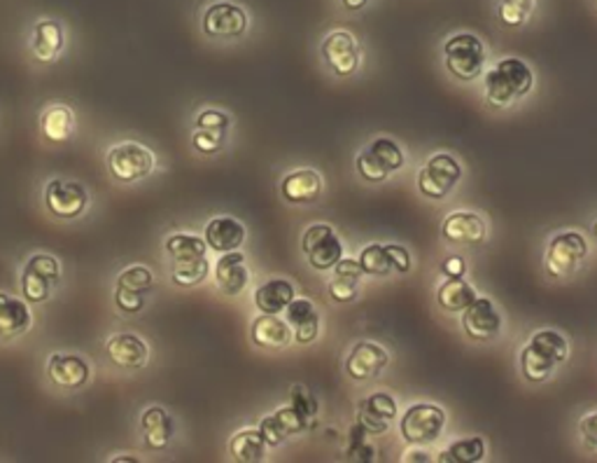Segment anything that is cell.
Returning <instances> with one entry per match:
<instances>
[{"mask_svg": "<svg viewBox=\"0 0 597 463\" xmlns=\"http://www.w3.org/2000/svg\"><path fill=\"white\" fill-rule=\"evenodd\" d=\"M534 85L532 69L516 56H507L486 73V98L490 106L509 108L527 96Z\"/></svg>", "mask_w": 597, "mask_h": 463, "instance_id": "cell-1", "label": "cell"}, {"mask_svg": "<svg viewBox=\"0 0 597 463\" xmlns=\"http://www.w3.org/2000/svg\"><path fill=\"white\" fill-rule=\"evenodd\" d=\"M569 356L567 339L555 330H540L534 333L527 341V347L521 351V370L527 381H546L555 368L565 364Z\"/></svg>", "mask_w": 597, "mask_h": 463, "instance_id": "cell-2", "label": "cell"}, {"mask_svg": "<svg viewBox=\"0 0 597 463\" xmlns=\"http://www.w3.org/2000/svg\"><path fill=\"white\" fill-rule=\"evenodd\" d=\"M444 62L452 77L471 83L483 73L486 45L477 33H456L444 43Z\"/></svg>", "mask_w": 597, "mask_h": 463, "instance_id": "cell-3", "label": "cell"}, {"mask_svg": "<svg viewBox=\"0 0 597 463\" xmlns=\"http://www.w3.org/2000/svg\"><path fill=\"white\" fill-rule=\"evenodd\" d=\"M106 165L110 176L119 183H136V180L154 171L157 157L148 146L138 144V140H127V144H117L108 150Z\"/></svg>", "mask_w": 597, "mask_h": 463, "instance_id": "cell-4", "label": "cell"}, {"mask_svg": "<svg viewBox=\"0 0 597 463\" xmlns=\"http://www.w3.org/2000/svg\"><path fill=\"white\" fill-rule=\"evenodd\" d=\"M61 284V265L50 253H35L22 270V295L31 305H43Z\"/></svg>", "mask_w": 597, "mask_h": 463, "instance_id": "cell-5", "label": "cell"}, {"mask_svg": "<svg viewBox=\"0 0 597 463\" xmlns=\"http://www.w3.org/2000/svg\"><path fill=\"white\" fill-rule=\"evenodd\" d=\"M355 165L369 183H383L404 167V152L393 138H376L358 155Z\"/></svg>", "mask_w": 597, "mask_h": 463, "instance_id": "cell-6", "label": "cell"}, {"mask_svg": "<svg viewBox=\"0 0 597 463\" xmlns=\"http://www.w3.org/2000/svg\"><path fill=\"white\" fill-rule=\"evenodd\" d=\"M446 427V412L431 402H416L402 417V438L408 445H431Z\"/></svg>", "mask_w": 597, "mask_h": 463, "instance_id": "cell-7", "label": "cell"}, {"mask_svg": "<svg viewBox=\"0 0 597 463\" xmlns=\"http://www.w3.org/2000/svg\"><path fill=\"white\" fill-rule=\"evenodd\" d=\"M588 255V244L584 234L579 232H563L551 239L546 249V274L553 278H565L572 276L584 257Z\"/></svg>", "mask_w": 597, "mask_h": 463, "instance_id": "cell-8", "label": "cell"}, {"mask_svg": "<svg viewBox=\"0 0 597 463\" xmlns=\"http://www.w3.org/2000/svg\"><path fill=\"white\" fill-rule=\"evenodd\" d=\"M250 27V17L241 6L230 3V0H217L209 6L201 19V29L209 38L215 40H236Z\"/></svg>", "mask_w": 597, "mask_h": 463, "instance_id": "cell-9", "label": "cell"}, {"mask_svg": "<svg viewBox=\"0 0 597 463\" xmlns=\"http://www.w3.org/2000/svg\"><path fill=\"white\" fill-rule=\"evenodd\" d=\"M462 167L452 155H435L418 173V188L427 199H444L460 183Z\"/></svg>", "mask_w": 597, "mask_h": 463, "instance_id": "cell-10", "label": "cell"}, {"mask_svg": "<svg viewBox=\"0 0 597 463\" xmlns=\"http://www.w3.org/2000/svg\"><path fill=\"white\" fill-rule=\"evenodd\" d=\"M301 249L308 255V263L313 270H332L343 257V244L337 232L329 225H311L301 236Z\"/></svg>", "mask_w": 597, "mask_h": 463, "instance_id": "cell-11", "label": "cell"}, {"mask_svg": "<svg viewBox=\"0 0 597 463\" xmlns=\"http://www.w3.org/2000/svg\"><path fill=\"white\" fill-rule=\"evenodd\" d=\"M324 64L332 69L339 77H350L360 71L362 64V52L355 35L350 31H332L320 48Z\"/></svg>", "mask_w": 597, "mask_h": 463, "instance_id": "cell-12", "label": "cell"}, {"mask_svg": "<svg viewBox=\"0 0 597 463\" xmlns=\"http://www.w3.org/2000/svg\"><path fill=\"white\" fill-rule=\"evenodd\" d=\"M45 204L52 215L61 220H75L87 211L89 194L75 180L54 178L45 188Z\"/></svg>", "mask_w": 597, "mask_h": 463, "instance_id": "cell-13", "label": "cell"}, {"mask_svg": "<svg viewBox=\"0 0 597 463\" xmlns=\"http://www.w3.org/2000/svg\"><path fill=\"white\" fill-rule=\"evenodd\" d=\"M462 330L477 341L495 339L502 330V314L488 297H477L462 312Z\"/></svg>", "mask_w": 597, "mask_h": 463, "instance_id": "cell-14", "label": "cell"}, {"mask_svg": "<svg viewBox=\"0 0 597 463\" xmlns=\"http://www.w3.org/2000/svg\"><path fill=\"white\" fill-rule=\"evenodd\" d=\"M306 429H308V417L303 412H299L295 406L280 408L278 412L264 417L259 421V433L264 435L266 445L269 448L282 445L287 438L303 433Z\"/></svg>", "mask_w": 597, "mask_h": 463, "instance_id": "cell-15", "label": "cell"}, {"mask_svg": "<svg viewBox=\"0 0 597 463\" xmlns=\"http://www.w3.org/2000/svg\"><path fill=\"white\" fill-rule=\"evenodd\" d=\"M387 351L376 341H360L345 358V372L358 381H372L387 368Z\"/></svg>", "mask_w": 597, "mask_h": 463, "instance_id": "cell-16", "label": "cell"}, {"mask_svg": "<svg viewBox=\"0 0 597 463\" xmlns=\"http://www.w3.org/2000/svg\"><path fill=\"white\" fill-rule=\"evenodd\" d=\"M47 375L58 389H79L89 381L92 368L77 354H52L47 360Z\"/></svg>", "mask_w": 597, "mask_h": 463, "instance_id": "cell-17", "label": "cell"}, {"mask_svg": "<svg viewBox=\"0 0 597 463\" xmlns=\"http://www.w3.org/2000/svg\"><path fill=\"white\" fill-rule=\"evenodd\" d=\"M397 417V402L390 393H374L360 402L358 424L372 435H381Z\"/></svg>", "mask_w": 597, "mask_h": 463, "instance_id": "cell-18", "label": "cell"}, {"mask_svg": "<svg viewBox=\"0 0 597 463\" xmlns=\"http://www.w3.org/2000/svg\"><path fill=\"white\" fill-rule=\"evenodd\" d=\"M106 351L113 364L121 370H140L148 364L150 349L146 339H140L134 333H121L106 341Z\"/></svg>", "mask_w": 597, "mask_h": 463, "instance_id": "cell-19", "label": "cell"}, {"mask_svg": "<svg viewBox=\"0 0 597 463\" xmlns=\"http://www.w3.org/2000/svg\"><path fill=\"white\" fill-rule=\"evenodd\" d=\"M441 234L446 241H450V244L477 246L486 239V223L479 213L456 211L444 220Z\"/></svg>", "mask_w": 597, "mask_h": 463, "instance_id": "cell-20", "label": "cell"}, {"mask_svg": "<svg viewBox=\"0 0 597 463\" xmlns=\"http://www.w3.org/2000/svg\"><path fill=\"white\" fill-rule=\"evenodd\" d=\"M285 320H287V326L292 328V337L299 341V345H311V341H316L320 333V316L311 299L295 297L285 309Z\"/></svg>", "mask_w": 597, "mask_h": 463, "instance_id": "cell-21", "label": "cell"}, {"mask_svg": "<svg viewBox=\"0 0 597 463\" xmlns=\"http://www.w3.org/2000/svg\"><path fill=\"white\" fill-rule=\"evenodd\" d=\"M64 45H66L64 27H61L56 19H40L33 27L31 52L40 64H52L61 54V50H64Z\"/></svg>", "mask_w": 597, "mask_h": 463, "instance_id": "cell-22", "label": "cell"}, {"mask_svg": "<svg viewBox=\"0 0 597 463\" xmlns=\"http://www.w3.org/2000/svg\"><path fill=\"white\" fill-rule=\"evenodd\" d=\"M280 190L290 204H313L322 194V176L313 169H297L282 178Z\"/></svg>", "mask_w": 597, "mask_h": 463, "instance_id": "cell-23", "label": "cell"}, {"mask_svg": "<svg viewBox=\"0 0 597 463\" xmlns=\"http://www.w3.org/2000/svg\"><path fill=\"white\" fill-rule=\"evenodd\" d=\"M203 239H205V244H209V249L215 253L238 251L245 241V228L232 215H220L205 225Z\"/></svg>", "mask_w": 597, "mask_h": 463, "instance_id": "cell-24", "label": "cell"}, {"mask_svg": "<svg viewBox=\"0 0 597 463\" xmlns=\"http://www.w3.org/2000/svg\"><path fill=\"white\" fill-rule=\"evenodd\" d=\"M215 281L226 295L243 293L250 281L248 265H245V255L241 251L222 253V257L215 265Z\"/></svg>", "mask_w": 597, "mask_h": 463, "instance_id": "cell-25", "label": "cell"}, {"mask_svg": "<svg viewBox=\"0 0 597 463\" xmlns=\"http://www.w3.org/2000/svg\"><path fill=\"white\" fill-rule=\"evenodd\" d=\"M140 429H142V440H146V448L154 450V452L167 450L173 433H175L173 417L159 406L148 408L146 412H142Z\"/></svg>", "mask_w": 597, "mask_h": 463, "instance_id": "cell-26", "label": "cell"}, {"mask_svg": "<svg viewBox=\"0 0 597 463\" xmlns=\"http://www.w3.org/2000/svg\"><path fill=\"white\" fill-rule=\"evenodd\" d=\"M253 341L259 349H282L290 345L292 328L287 326V320L278 318L276 314H262L253 320Z\"/></svg>", "mask_w": 597, "mask_h": 463, "instance_id": "cell-27", "label": "cell"}, {"mask_svg": "<svg viewBox=\"0 0 597 463\" xmlns=\"http://www.w3.org/2000/svg\"><path fill=\"white\" fill-rule=\"evenodd\" d=\"M75 113L66 104H52L40 115V131L50 144H66L75 134Z\"/></svg>", "mask_w": 597, "mask_h": 463, "instance_id": "cell-28", "label": "cell"}, {"mask_svg": "<svg viewBox=\"0 0 597 463\" xmlns=\"http://www.w3.org/2000/svg\"><path fill=\"white\" fill-rule=\"evenodd\" d=\"M31 328V309L26 299L0 293V337L24 335Z\"/></svg>", "mask_w": 597, "mask_h": 463, "instance_id": "cell-29", "label": "cell"}, {"mask_svg": "<svg viewBox=\"0 0 597 463\" xmlns=\"http://www.w3.org/2000/svg\"><path fill=\"white\" fill-rule=\"evenodd\" d=\"M295 297V286L290 281L271 278L255 291V307L262 314H282Z\"/></svg>", "mask_w": 597, "mask_h": 463, "instance_id": "cell-30", "label": "cell"}, {"mask_svg": "<svg viewBox=\"0 0 597 463\" xmlns=\"http://www.w3.org/2000/svg\"><path fill=\"white\" fill-rule=\"evenodd\" d=\"M439 307L448 314H462L473 299H477V291H473L462 276H448L444 284L437 288Z\"/></svg>", "mask_w": 597, "mask_h": 463, "instance_id": "cell-31", "label": "cell"}, {"mask_svg": "<svg viewBox=\"0 0 597 463\" xmlns=\"http://www.w3.org/2000/svg\"><path fill=\"white\" fill-rule=\"evenodd\" d=\"M266 440L259 433V429H245L238 431L232 440H230V454L238 461V463H257L264 459L266 454Z\"/></svg>", "mask_w": 597, "mask_h": 463, "instance_id": "cell-32", "label": "cell"}, {"mask_svg": "<svg viewBox=\"0 0 597 463\" xmlns=\"http://www.w3.org/2000/svg\"><path fill=\"white\" fill-rule=\"evenodd\" d=\"M209 272H211V263L205 255L194 257V260H178V263H173L171 278L180 288H192V286H199L201 281H205Z\"/></svg>", "mask_w": 597, "mask_h": 463, "instance_id": "cell-33", "label": "cell"}, {"mask_svg": "<svg viewBox=\"0 0 597 463\" xmlns=\"http://www.w3.org/2000/svg\"><path fill=\"white\" fill-rule=\"evenodd\" d=\"M163 249H167L173 263H178V260L203 257L205 251H209V244H205V239L196 234H171L167 239V244H163Z\"/></svg>", "mask_w": 597, "mask_h": 463, "instance_id": "cell-34", "label": "cell"}, {"mask_svg": "<svg viewBox=\"0 0 597 463\" xmlns=\"http://www.w3.org/2000/svg\"><path fill=\"white\" fill-rule=\"evenodd\" d=\"M486 456V440L483 438H462L450 442V448L439 454V461L448 463H477Z\"/></svg>", "mask_w": 597, "mask_h": 463, "instance_id": "cell-35", "label": "cell"}, {"mask_svg": "<svg viewBox=\"0 0 597 463\" xmlns=\"http://www.w3.org/2000/svg\"><path fill=\"white\" fill-rule=\"evenodd\" d=\"M358 260H360L364 274H369V276L395 274V265H393V257H390V253H387V246H381V244L366 246V249H362Z\"/></svg>", "mask_w": 597, "mask_h": 463, "instance_id": "cell-36", "label": "cell"}, {"mask_svg": "<svg viewBox=\"0 0 597 463\" xmlns=\"http://www.w3.org/2000/svg\"><path fill=\"white\" fill-rule=\"evenodd\" d=\"M498 17L504 27L519 29L530 22V17L534 12V6L537 0H498Z\"/></svg>", "mask_w": 597, "mask_h": 463, "instance_id": "cell-37", "label": "cell"}, {"mask_svg": "<svg viewBox=\"0 0 597 463\" xmlns=\"http://www.w3.org/2000/svg\"><path fill=\"white\" fill-rule=\"evenodd\" d=\"M154 286V274L152 270L142 267V265H134L127 267L117 276V288H129V291H138V293H148Z\"/></svg>", "mask_w": 597, "mask_h": 463, "instance_id": "cell-38", "label": "cell"}, {"mask_svg": "<svg viewBox=\"0 0 597 463\" xmlns=\"http://www.w3.org/2000/svg\"><path fill=\"white\" fill-rule=\"evenodd\" d=\"M358 284L360 278L334 274L332 281H329V295H332L334 302H353L358 297Z\"/></svg>", "mask_w": 597, "mask_h": 463, "instance_id": "cell-39", "label": "cell"}, {"mask_svg": "<svg viewBox=\"0 0 597 463\" xmlns=\"http://www.w3.org/2000/svg\"><path fill=\"white\" fill-rule=\"evenodd\" d=\"M146 293H138V291H129V288H117L115 286V305L119 312L125 314H138L146 309Z\"/></svg>", "mask_w": 597, "mask_h": 463, "instance_id": "cell-40", "label": "cell"}, {"mask_svg": "<svg viewBox=\"0 0 597 463\" xmlns=\"http://www.w3.org/2000/svg\"><path fill=\"white\" fill-rule=\"evenodd\" d=\"M230 115L222 113V111H215V108H209V111H201L199 117H196V129H205V131H217V134H226L230 131Z\"/></svg>", "mask_w": 597, "mask_h": 463, "instance_id": "cell-41", "label": "cell"}, {"mask_svg": "<svg viewBox=\"0 0 597 463\" xmlns=\"http://www.w3.org/2000/svg\"><path fill=\"white\" fill-rule=\"evenodd\" d=\"M226 134H217V131H205V129H196L192 134V146L203 152V155H215L222 150Z\"/></svg>", "mask_w": 597, "mask_h": 463, "instance_id": "cell-42", "label": "cell"}, {"mask_svg": "<svg viewBox=\"0 0 597 463\" xmlns=\"http://www.w3.org/2000/svg\"><path fill=\"white\" fill-rule=\"evenodd\" d=\"M290 406H295L308 419H313L318 414V410H320L318 398L311 391H308V389H303V387H295L292 389V393H290Z\"/></svg>", "mask_w": 597, "mask_h": 463, "instance_id": "cell-43", "label": "cell"}, {"mask_svg": "<svg viewBox=\"0 0 597 463\" xmlns=\"http://www.w3.org/2000/svg\"><path fill=\"white\" fill-rule=\"evenodd\" d=\"M579 433H582L584 445L588 450H597V412H593V414H588V417L582 419Z\"/></svg>", "mask_w": 597, "mask_h": 463, "instance_id": "cell-44", "label": "cell"}, {"mask_svg": "<svg viewBox=\"0 0 597 463\" xmlns=\"http://www.w3.org/2000/svg\"><path fill=\"white\" fill-rule=\"evenodd\" d=\"M387 253H390V257H393V265H395L397 274H406L411 270V253L404 246L390 244Z\"/></svg>", "mask_w": 597, "mask_h": 463, "instance_id": "cell-45", "label": "cell"}, {"mask_svg": "<svg viewBox=\"0 0 597 463\" xmlns=\"http://www.w3.org/2000/svg\"><path fill=\"white\" fill-rule=\"evenodd\" d=\"M334 274H343V276H353V278H362L364 276V270L360 265V260H353V257H341L339 263L332 267Z\"/></svg>", "mask_w": 597, "mask_h": 463, "instance_id": "cell-46", "label": "cell"}, {"mask_svg": "<svg viewBox=\"0 0 597 463\" xmlns=\"http://www.w3.org/2000/svg\"><path fill=\"white\" fill-rule=\"evenodd\" d=\"M441 272L446 276H465L467 265H465L462 257H448V260H444V263H441Z\"/></svg>", "mask_w": 597, "mask_h": 463, "instance_id": "cell-47", "label": "cell"}, {"mask_svg": "<svg viewBox=\"0 0 597 463\" xmlns=\"http://www.w3.org/2000/svg\"><path fill=\"white\" fill-rule=\"evenodd\" d=\"M369 3H372V0H341V6H343L345 10H350V12H360V10H364Z\"/></svg>", "mask_w": 597, "mask_h": 463, "instance_id": "cell-48", "label": "cell"}, {"mask_svg": "<svg viewBox=\"0 0 597 463\" xmlns=\"http://www.w3.org/2000/svg\"><path fill=\"white\" fill-rule=\"evenodd\" d=\"M404 461H431V454H427V452H423V450H414V452H408L406 456H404Z\"/></svg>", "mask_w": 597, "mask_h": 463, "instance_id": "cell-49", "label": "cell"}, {"mask_svg": "<svg viewBox=\"0 0 597 463\" xmlns=\"http://www.w3.org/2000/svg\"><path fill=\"white\" fill-rule=\"evenodd\" d=\"M113 461H119V463H138L136 456H115Z\"/></svg>", "mask_w": 597, "mask_h": 463, "instance_id": "cell-50", "label": "cell"}, {"mask_svg": "<svg viewBox=\"0 0 597 463\" xmlns=\"http://www.w3.org/2000/svg\"><path fill=\"white\" fill-rule=\"evenodd\" d=\"M593 236L597 239V220H595V225H593Z\"/></svg>", "mask_w": 597, "mask_h": 463, "instance_id": "cell-51", "label": "cell"}]
</instances>
